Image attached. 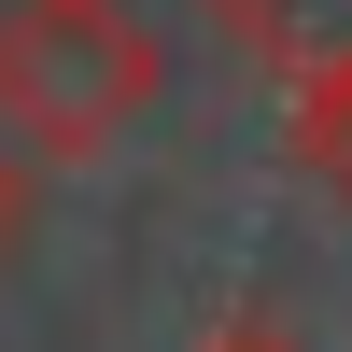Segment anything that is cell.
I'll list each match as a JSON object with an SVG mask.
<instances>
[{
    "mask_svg": "<svg viewBox=\"0 0 352 352\" xmlns=\"http://www.w3.org/2000/svg\"><path fill=\"white\" fill-rule=\"evenodd\" d=\"M268 71H352V0H212Z\"/></svg>",
    "mask_w": 352,
    "mask_h": 352,
    "instance_id": "2",
    "label": "cell"
},
{
    "mask_svg": "<svg viewBox=\"0 0 352 352\" xmlns=\"http://www.w3.org/2000/svg\"><path fill=\"white\" fill-rule=\"evenodd\" d=\"M155 99V28L127 0H0V127L28 169L99 155Z\"/></svg>",
    "mask_w": 352,
    "mask_h": 352,
    "instance_id": "1",
    "label": "cell"
},
{
    "mask_svg": "<svg viewBox=\"0 0 352 352\" xmlns=\"http://www.w3.org/2000/svg\"><path fill=\"white\" fill-rule=\"evenodd\" d=\"M197 352H310V338H282V324H212Z\"/></svg>",
    "mask_w": 352,
    "mask_h": 352,
    "instance_id": "5",
    "label": "cell"
},
{
    "mask_svg": "<svg viewBox=\"0 0 352 352\" xmlns=\"http://www.w3.org/2000/svg\"><path fill=\"white\" fill-rule=\"evenodd\" d=\"M14 240H28V155L0 141V254H14Z\"/></svg>",
    "mask_w": 352,
    "mask_h": 352,
    "instance_id": "4",
    "label": "cell"
},
{
    "mask_svg": "<svg viewBox=\"0 0 352 352\" xmlns=\"http://www.w3.org/2000/svg\"><path fill=\"white\" fill-rule=\"evenodd\" d=\"M282 127L324 184H352V71H282Z\"/></svg>",
    "mask_w": 352,
    "mask_h": 352,
    "instance_id": "3",
    "label": "cell"
}]
</instances>
